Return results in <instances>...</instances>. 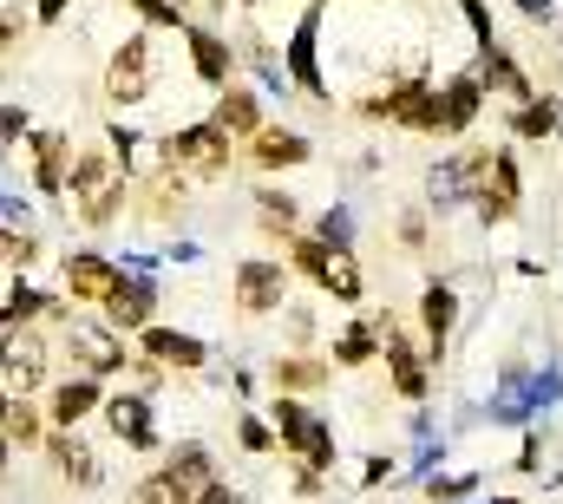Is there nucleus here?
Segmentation results:
<instances>
[{
  "label": "nucleus",
  "instance_id": "47",
  "mask_svg": "<svg viewBox=\"0 0 563 504\" xmlns=\"http://www.w3.org/2000/svg\"><path fill=\"white\" fill-rule=\"evenodd\" d=\"M394 465H400L394 452H367V459H361V472H354V492H374V485H387V479H394Z\"/></svg>",
  "mask_w": 563,
  "mask_h": 504
},
{
  "label": "nucleus",
  "instance_id": "44",
  "mask_svg": "<svg viewBox=\"0 0 563 504\" xmlns=\"http://www.w3.org/2000/svg\"><path fill=\"white\" fill-rule=\"evenodd\" d=\"M459 20L472 26V53H492V46H505V40H498V20H492V7H485V0H459Z\"/></svg>",
  "mask_w": 563,
  "mask_h": 504
},
{
  "label": "nucleus",
  "instance_id": "33",
  "mask_svg": "<svg viewBox=\"0 0 563 504\" xmlns=\"http://www.w3.org/2000/svg\"><path fill=\"white\" fill-rule=\"evenodd\" d=\"M112 177H125V171H119V157H112V144H106V138H99V144H73V171H66V204H79V197L106 190Z\"/></svg>",
  "mask_w": 563,
  "mask_h": 504
},
{
  "label": "nucleus",
  "instance_id": "42",
  "mask_svg": "<svg viewBox=\"0 0 563 504\" xmlns=\"http://www.w3.org/2000/svg\"><path fill=\"white\" fill-rule=\"evenodd\" d=\"M125 7L139 13V26H144V33H170V40H177V33L190 26V13H177L170 0H125Z\"/></svg>",
  "mask_w": 563,
  "mask_h": 504
},
{
  "label": "nucleus",
  "instance_id": "39",
  "mask_svg": "<svg viewBox=\"0 0 563 504\" xmlns=\"http://www.w3.org/2000/svg\"><path fill=\"white\" fill-rule=\"evenodd\" d=\"M394 243H400V255H426L432 250V210H426V204H400V217H394Z\"/></svg>",
  "mask_w": 563,
  "mask_h": 504
},
{
  "label": "nucleus",
  "instance_id": "43",
  "mask_svg": "<svg viewBox=\"0 0 563 504\" xmlns=\"http://www.w3.org/2000/svg\"><path fill=\"white\" fill-rule=\"evenodd\" d=\"M485 492V472H432L426 479V498L445 504V498H478Z\"/></svg>",
  "mask_w": 563,
  "mask_h": 504
},
{
  "label": "nucleus",
  "instance_id": "27",
  "mask_svg": "<svg viewBox=\"0 0 563 504\" xmlns=\"http://www.w3.org/2000/svg\"><path fill=\"white\" fill-rule=\"evenodd\" d=\"M250 217H256V230H263V243H269V250H282L295 230H308L301 197H295L282 177H256V190H250Z\"/></svg>",
  "mask_w": 563,
  "mask_h": 504
},
{
  "label": "nucleus",
  "instance_id": "52",
  "mask_svg": "<svg viewBox=\"0 0 563 504\" xmlns=\"http://www.w3.org/2000/svg\"><path fill=\"white\" fill-rule=\"evenodd\" d=\"M223 386L250 406V399H256V386H263V374H256V368H230V374H223Z\"/></svg>",
  "mask_w": 563,
  "mask_h": 504
},
{
  "label": "nucleus",
  "instance_id": "56",
  "mask_svg": "<svg viewBox=\"0 0 563 504\" xmlns=\"http://www.w3.org/2000/svg\"><path fill=\"white\" fill-rule=\"evenodd\" d=\"M170 7H177V13H190V7H197V0H170Z\"/></svg>",
  "mask_w": 563,
  "mask_h": 504
},
{
  "label": "nucleus",
  "instance_id": "24",
  "mask_svg": "<svg viewBox=\"0 0 563 504\" xmlns=\"http://www.w3.org/2000/svg\"><path fill=\"white\" fill-rule=\"evenodd\" d=\"M321 354L334 361V374H361V368H380V321H374V308H354V315H341V321L328 328Z\"/></svg>",
  "mask_w": 563,
  "mask_h": 504
},
{
  "label": "nucleus",
  "instance_id": "45",
  "mask_svg": "<svg viewBox=\"0 0 563 504\" xmlns=\"http://www.w3.org/2000/svg\"><path fill=\"white\" fill-rule=\"evenodd\" d=\"M26 131H33V112H26L20 99H0V144H7V151H20V144H26Z\"/></svg>",
  "mask_w": 563,
  "mask_h": 504
},
{
  "label": "nucleus",
  "instance_id": "12",
  "mask_svg": "<svg viewBox=\"0 0 563 504\" xmlns=\"http://www.w3.org/2000/svg\"><path fill=\"white\" fill-rule=\"evenodd\" d=\"M73 131L66 125H33L26 131V144L13 151V157H26V197H40V204H66V171H73Z\"/></svg>",
  "mask_w": 563,
  "mask_h": 504
},
{
  "label": "nucleus",
  "instance_id": "28",
  "mask_svg": "<svg viewBox=\"0 0 563 504\" xmlns=\"http://www.w3.org/2000/svg\"><path fill=\"white\" fill-rule=\"evenodd\" d=\"M40 459L59 472V485H73V492H99L106 485V465H99V452L86 446V432H46V446H40Z\"/></svg>",
  "mask_w": 563,
  "mask_h": 504
},
{
  "label": "nucleus",
  "instance_id": "13",
  "mask_svg": "<svg viewBox=\"0 0 563 504\" xmlns=\"http://www.w3.org/2000/svg\"><path fill=\"white\" fill-rule=\"evenodd\" d=\"M518 204H525V157H518V144L505 138V144H492V164H485L472 223H478V230H505V223H518Z\"/></svg>",
  "mask_w": 563,
  "mask_h": 504
},
{
  "label": "nucleus",
  "instance_id": "46",
  "mask_svg": "<svg viewBox=\"0 0 563 504\" xmlns=\"http://www.w3.org/2000/svg\"><path fill=\"white\" fill-rule=\"evenodd\" d=\"M0 223H7V230H40L33 197H20V190H7V184H0Z\"/></svg>",
  "mask_w": 563,
  "mask_h": 504
},
{
  "label": "nucleus",
  "instance_id": "18",
  "mask_svg": "<svg viewBox=\"0 0 563 504\" xmlns=\"http://www.w3.org/2000/svg\"><path fill=\"white\" fill-rule=\"evenodd\" d=\"M177 46H184V59H190V79H197L203 92H223L230 79H243L230 26H210V20H197V13H190V26L177 33Z\"/></svg>",
  "mask_w": 563,
  "mask_h": 504
},
{
  "label": "nucleus",
  "instance_id": "34",
  "mask_svg": "<svg viewBox=\"0 0 563 504\" xmlns=\"http://www.w3.org/2000/svg\"><path fill=\"white\" fill-rule=\"evenodd\" d=\"M157 465H164V472H177L184 485H203V479H217V472H223L210 439H170V446L157 452Z\"/></svg>",
  "mask_w": 563,
  "mask_h": 504
},
{
  "label": "nucleus",
  "instance_id": "15",
  "mask_svg": "<svg viewBox=\"0 0 563 504\" xmlns=\"http://www.w3.org/2000/svg\"><path fill=\"white\" fill-rule=\"evenodd\" d=\"M119 255L112 250H99V243H79V250H66L59 255V295L73 302V308H106L112 302V288H119Z\"/></svg>",
  "mask_w": 563,
  "mask_h": 504
},
{
  "label": "nucleus",
  "instance_id": "10",
  "mask_svg": "<svg viewBox=\"0 0 563 504\" xmlns=\"http://www.w3.org/2000/svg\"><path fill=\"white\" fill-rule=\"evenodd\" d=\"M106 106L112 112H139V106H151V86H157V33H144V26H132L112 53H106Z\"/></svg>",
  "mask_w": 563,
  "mask_h": 504
},
{
  "label": "nucleus",
  "instance_id": "9",
  "mask_svg": "<svg viewBox=\"0 0 563 504\" xmlns=\"http://www.w3.org/2000/svg\"><path fill=\"white\" fill-rule=\"evenodd\" d=\"M295 302V269L282 255H236L230 262V308L236 321H276Z\"/></svg>",
  "mask_w": 563,
  "mask_h": 504
},
{
  "label": "nucleus",
  "instance_id": "25",
  "mask_svg": "<svg viewBox=\"0 0 563 504\" xmlns=\"http://www.w3.org/2000/svg\"><path fill=\"white\" fill-rule=\"evenodd\" d=\"M106 380L92 374H59L46 393H40V406H46V426H59V432H79L86 419H99V406H106Z\"/></svg>",
  "mask_w": 563,
  "mask_h": 504
},
{
  "label": "nucleus",
  "instance_id": "60",
  "mask_svg": "<svg viewBox=\"0 0 563 504\" xmlns=\"http://www.w3.org/2000/svg\"><path fill=\"white\" fill-rule=\"evenodd\" d=\"M558 144H563V125H558Z\"/></svg>",
  "mask_w": 563,
  "mask_h": 504
},
{
  "label": "nucleus",
  "instance_id": "31",
  "mask_svg": "<svg viewBox=\"0 0 563 504\" xmlns=\"http://www.w3.org/2000/svg\"><path fill=\"white\" fill-rule=\"evenodd\" d=\"M558 125H563V99L544 92V86L525 106H505V138L511 144H558Z\"/></svg>",
  "mask_w": 563,
  "mask_h": 504
},
{
  "label": "nucleus",
  "instance_id": "50",
  "mask_svg": "<svg viewBox=\"0 0 563 504\" xmlns=\"http://www.w3.org/2000/svg\"><path fill=\"white\" fill-rule=\"evenodd\" d=\"M197 504H250V498H243V485H230V479L217 472V479L197 485Z\"/></svg>",
  "mask_w": 563,
  "mask_h": 504
},
{
  "label": "nucleus",
  "instance_id": "36",
  "mask_svg": "<svg viewBox=\"0 0 563 504\" xmlns=\"http://www.w3.org/2000/svg\"><path fill=\"white\" fill-rule=\"evenodd\" d=\"M308 237H321V243H334V250L361 255V217H354V204H347V197L321 204V210H314V223H308Z\"/></svg>",
  "mask_w": 563,
  "mask_h": 504
},
{
  "label": "nucleus",
  "instance_id": "38",
  "mask_svg": "<svg viewBox=\"0 0 563 504\" xmlns=\"http://www.w3.org/2000/svg\"><path fill=\"white\" fill-rule=\"evenodd\" d=\"M132 504H197V485H184L177 472H164V465H151L139 485H132Z\"/></svg>",
  "mask_w": 563,
  "mask_h": 504
},
{
  "label": "nucleus",
  "instance_id": "54",
  "mask_svg": "<svg viewBox=\"0 0 563 504\" xmlns=\"http://www.w3.org/2000/svg\"><path fill=\"white\" fill-rule=\"evenodd\" d=\"M13 459H20V452H13V446H7V432H0V479L13 472Z\"/></svg>",
  "mask_w": 563,
  "mask_h": 504
},
{
  "label": "nucleus",
  "instance_id": "49",
  "mask_svg": "<svg viewBox=\"0 0 563 504\" xmlns=\"http://www.w3.org/2000/svg\"><path fill=\"white\" fill-rule=\"evenodd\" d=\"M538 459H544V432L525 426V439H518V452H511V472H538Z\"/></svg>",
  "mask_w": 563,
  "mask_h": 504
},
{
  "label": "nucleus",
  "instance_id": "2",
  "mask_svg": "<svg viewBox=\"0 0 563 504\" xmlns=\"http://www.w3.org/2000/svg\"><path fill=\"white\" fill-rule=\"evenodd\" d=\"M151 164H170L190 184H223V177H236L243 144L230 131H217L210 119H190V125H170V131L151 138Z\"/></svg>",
  "mask_w": 563,
  "mask_h": 504
},
{
  "label": "nucleus",
  "instance_id": "7",
  "mask_svg": "<svg viewBox=\"0 0 563 504\" xmlns=\"http://www.w3.org/2000/svg\"><path fill=\"white\" fill-rule=\"evenodd\" d=\"M374 321H380V368H387V393L394 399H407V406H432V361H426L420 348V328L413 321H400V315H387V308H374Z\"/></svg>",
  "mask_w": 563,
  "mask_h": 504
},
{
  "label": "nucleus",
  "instance_id": "6",
  "mask_svg": "<svg viewBox=\"0 0 563 504\" xmlns=\"http://www.w3.org/2000/svg\"><path fill=\"white\" fill-rule=\"evenodd\" d=\"M321 33H328V0H301V13H295V26H288V40H282V73H288V86H295V99H308V106H321V112H334V79H328V66H321Z\"/></svg>",
  "mask_w": 563,
  "mask_h": 504
},
{
  "label": "nucleus",
  "instance_id": "30",
  "mask_svg": "<svg viewBox=\"0 0 563 504\" xmlns=\"http://www.w3.org/2000/svg\"><path fill=\"white\" fill-rule=\"evenodd\" d=\"M472 73H478V86H485V99H498V106H525V99L538 92V79L525 73V59H518L511 46H492V53H472Z\"/></svg>",
  "mask_w": 563,
  "mask_h": 504
},
{
  "label": "nucleus",
  "instance_id": "51",
  "mask_svg": "<svg viewBox=\"0 0 563 504\" xmlns=\"http://www.w3.org/2000/svg\"><path fill=\"white\" fill-rule=\"evenodd\" d=\"M328 485H334V479H321V472H301V465H295V479H288V498H321Z\"/></svg>",
  "mask_w": 563,
  "mask_h": 504
},
{
  "label": "nucleus",
  "instance_id": "41",
  "mask_svg": "<svg viewBox=\"0 0 563 504\" xmlns=\"http://www.w3.org/2000/svg\"><path fill=\"white\" fill-rule=\"evenodd\" d=\"M276 321H282V348H314V335H321V315L308 302H288Z\"/></svg>",
  "mask_w": 563,
  "mask_h": 504
},
{
  "label": "nucleus",
  "instance_id": "22",
  "mask_svg": "<svg viewBox=\"0 0 563 504\" xmlns=\"http://www.w3.org/2000/svg\"><path fill=\"white\" fill-rule=\"evenodd\" d=\"M485 86H478V73L472 66H459V73H445L439 79V131H432V144H465L472 125L485 119Z\"/></svg>",
  "mask_w": 563,
  "mask_h": 504
},
{
  "label": "nucleus",
  "instance_id": "58",
  "mask_svg": "<svg viewBox=\"0 0 563 504\" xmlns=\"http://www.w3.org/2000/svg\"><path fill=\"white\" fill-rule=\"evenodd\" d=\"M0 92H7V59H0Z\"/></svg>",
  "mask_w": 563,
  "mask_h": 504
},
{
  "label": "nucleus",
  "instance_id": "3",
  "mask_svg": "<svg viewBox=\"0 0 563 504\" xmlns=\"http://www.w3.org/2000/svg\"><path fill=\"white\" fill-rule=\"evenodd\" d=\"M263 413H269V426H276V446L301 465V472L334 479V465H341V439H334V419H328L314 399L269 393V399H263Z\"/></svg>",
  "mask_w": 563,
  "mask_h": 504
},
{
  "label": "nucleus",
  "instance_id": "5",
  "mask_svg": "<svg viewBox=\"0 0 563 504\" xmlns=\"http://www.w3.org/2000/svg\"><path fill=\"white\" fill-rule=\"evenodd\" d=\"M53 354H66L73 361V374H92V380H125L132 374V341L106 321V315H92V308H73L59 328H53Z\"/></svg>",
  "mask_w": 563,
  "mask_h": 504
},
{
  "label": "nucleus",
  "instance_id": "21",
  "mask_svg": "<svg viewBox=\"0 0 563 504\" xmlns=\"http://www.w3.org/2000/svg\"><path fill=\"white\" fill-rule=\"evenodd\" d=\"M321 151H314V138L301 125H269L256 131V138H243V164L256 171V177H288V171H308Z\"/></svg>",
  "mask_w": 563,
  "mask_h": 504
},
{
  "label": "nucleus",
  "instance_id": "23",
  "mask_svg": "<svg viewBox=\"0 0 563 504\" xmlns=\"http://www.w3.org/2000/svg\"><path fill=\"white\" fill-rule=\"evenodd\" d=\"M263 380H269V393L321 399V393L334 386V361H328L321 348H276V354L263 361Z\"/></svg>",
  "mask_w": 563,
  "mask_h": 504
},
{
  "label": "nucleus",
  "instance_id": "32",
  "mask_svg": "<svg viewBox=\"0 0 563 504\" xmlns=\"http://www.w3.org/2000/svg\"><path fill=\"white\" fill-rule=\"evenodd\" d=\"M73 210V223L86 230V237H106V230H119L125 217H132V177H112L106 190H92V197H79V204H66Z\"/></svg>",
  "mask_w": 563,
  "mask_h": 504
},
{
  "label": "nucleus",
  "instance_id": "8",
  "mask_svg": "<svg viewBox=\"0 0 563 504\" xmlns=\"http://www.w3.org/2000/svg\"><path fill=\"white\" fill-rule=\"evenodd\" d=\"M485 164H492V144H452V151H439V164H426V210L445 223V217H459V210H472L478 204V184H485Z\"/></svg>",
  "mask_w": 563,
  "mask_h": 504
},
{
  "label": "nucleus",
  "instance_id": "48",
  "mask_svg": "<svg viewBox=\"0 0 563 504\" xmlns=\"http://www.w3.org/2000/svg\"><path fill=\"white\" fill-rule=\"evenodd\" d=\"M157 255H164V269H197V262H203V243H197V237H170Z\"/></svg>",
  "mask_w": 563,
  "mask_h": 504
},
{
  "label": "nucleus",
  "instance_id": "40",
  "mask_svg": "<svg viewBox=\"0 0 563 504\" xmlns=\"http://www.w3.org/2000/svg\"><path fill=\"white\" fill-rule=\"evenodd\" d=\"M46 255V237L40 230H7L0 223V269H33Z\"/></svg>",
  "mask_w": 563,
  "mask_h": 504
},
{
  "label": "nucleus",
  "instance_id": "14",
  "mask_svg": "<svg viewBox=\"0 0 563 504\" xmlns=\"http://www.w3.org/2000/svg\"><path fill=\"white\" fill-rule=\"evenodd\" d=\"M132 354L157 361L170 380H197V374H210V361H217V348L197 328H170V321H151L144 335H132Z\"/></svg>",
  "mask_w": 563,
  "mask_h": 504
},
{
  "label": "nucleus",
  "instance_id": "11",
  "mask_svg": "<svg viewBox=\"0 0 563 504\" xmlns=\"http://www.w3.org/2000/svg\"><path fill=\"white\" fill-rule=\"evenodd\" d=\"M465 321V295H459V275H426L420 302H413V328H420V348L432 361V374L452 361V335Z\"/></svg>",
  "mask_w": 563,
  "mask_h": 504
},
{
  "label": "nucleus",
  "instance_id": "55",
  "mask_svg": "<svg viewBox=\"0 0 563 504\" xmlns=\"http://www.w3.org/2000/svg\"><path fill=\"white\" fill-rule=\"evenodd\" d=\"M7 399H13V393H0V426H7Z\"/></svg>",
  "mask_w": 563,
  "mask_h": 504
},
{
  "label": "nucleus",
  "instance_id": "20",
  "mask_svg": "<svg viewBox=\"0 0 563 504\" xmlns=\"http://www.w3.org/2000/svg\"><path fill=\"white\" fill-rule=\"evenodd\" d=\"M66 315H73V302H66L59 288L33 282L26 269L7 275V295H0V328H7V335H13V328H59Z\"/></svg>",
  "mask_w": 563,
  "mask_h": 504
},
{
  "label": "nucleus",
  "instance_id": "57",
  "mask_svg": "<svg viewBox=\"0 0 563 504\" xmlns=\"http://www.w3.org/2000/svg\"><path fill=\"white\" fill-rule=\"evenodd\" d=\"M445 504H485V498H445Z\"/></svg>",
  "mask_w": 563,
  "mask_h": 504
},
{
  "label": "nucleus",
  "instance_id": "26",
  "mask_svg": "<svg viewBox=\"0 0 563 504\" xmlns=\"http://www.w3.org/2000/svg\"><path fill=\"white\" fill-rule=\"evenodd\" d=\"M157 308H164V282H157V275H139V269H125L119 288H112V302H106L99 315L132 341V335H144V328L157 321Z\"/></svg>",
  "mask_w": 563,
  "mask_h": 504
},
{
  "label": "nucleus",
  "instance_id": "37",
  "mask_svg": "<svg viewBox=\"0 0 563 504\" xmlns=\"http://www.w3.org/2000/svg\"><path fill=\"white\" fill-rule=\"evenodd\" d=\"M236 446L250 452V459H276V426H269V413L263 406H236Z\"/></svg>",
  "mask_w": 563,
  "mask_h": 504
},
{
  "label": "nucleus",
  "instance_id": "17",
  "mask_svg": "<svg viewBox=\"0 0 563 504\" xmlns=\"http://www.w3.org/2000/svg\"><path fill=\"white\" fill-rule=\"evenodd\" d=\"M99 426H106L125 452H139V459L164 452V432H157V399H151V393H139V386H112V393H106V406H99Z\"/></svg>",
  "mask_w": 563,
  "mask_h": 504
},
{
  "label": "nucleus",
  "instance_id": "19",
  "mask_svg": "<svg viewBox=\"0 0 563 504\" xmlns=\"http://www.w3.org/2000/svg\"><path fill=\"white\" fill-rule=\"evenodd\" d=\"M46 386H53V328H13L7 361H0V393L40 399Z\"/></svg>",
  "mask_w": 563,
  "mask_h": 504
},
{
  "label": "nucleus",
  "instance_id": "59",
  "mask_svg": "<svg viewBox=\"0 0 563 504\" xmlns=\"http://www.w3.org/2000/svg\"><path fill=\"white\" fill-rule=\"evenodd\" d=\"M0 361H7V328H0Z\"/></svg>",
  "mask_w": 563,
  "mask_h": 504
},
{
  "label": "nucleus",
  "instance_id": "16",
  "mask_svg": "<svg viewBox=\"0 0 563 504\" xmlns=\"http://www.w3.org/2000/svg\"><path fill=\"white\" fill-rule=\"evenodd\" d=\"M190 197H197V184L170 164H151V171L132 177V217L151 223V230H177L190 217Z\"/></svg>",
  "mask_w": 563,
  "mask_h": 504
},
{
  "label": "nucleus",
  "instance_id": "29",
  "mask_svg": "<svg viewBox=\"0 0 563 504\" xmlns=\"http://www.w3.org/2000/svg\"><path fill=\"white\" fill-rule=\"evenodd\" d=\"M203 119H210L217 131H230V138L243 144V138H256V131L269 125V99H263L250 79H230L223 92H210V112H203Z\"/></svg>",
  "mask_w": 563,
  "mask_h": 504
},
{
  "label": "nucleus",
  "instance_id": "1",
  "mask_svg": "<svg viewBox=\"0 0 563 504\" xmlns=\"http://www.w3.org/2000/svg\"><path fill=\"white\" fill-rule=\"evenodd\" d=\"M282 262L295 269V282H308V288H314L321 302H334L341 315H354V308L367 302V262L354 250H334V243L295 230V237L282 243Z\"/></svg>",
  "mask_w": 563,
  "mask_h": 504
},
{
  "label": "nucleus",
  "instance_id": "53",
  "mask_svg": "<svg viewBox=\"0 0 563 504\" xmlns=\"http://www.w3.org/2000/svg\"><path fill=\"white\" fill-rule=\"evenodd\" d=\"M79 0H33V26H59Z\"/></svg>",
  "mask_w": 563,
  "mask_h": 504
},
{
  "label": "nucleus",
  "instance_id": "4",
  "mask_svg": "<svg viewBox=\"0 0 563 504\" xmlns=\"http://www.w3.org/2000/svg\"><path fill=\"white\" fill-rule=\"evenodd\" d=\"M563 406V368L558 361H511L492 380V399H485V419L492 426H538L544 413Z\"/></svg>",
  "mask_w": 563,
  "mask_h": 504
},
{
  "label": "nucleus",
  "instance_id": "35",
  "mask_svg": "<svg viewBox=\"0 0 563 504\" xmlns=\"http://www.w3.org/2000/svg\"><path fill=\"white\" fill-rule=\"evenodd\" d=\"M0 432H7V446H13V452H40L53 426H46V406H40V399H20V393H13V399H7V426H0Z\"/></svg>",
  "mask_w": 563,
  "mask_h": 504
}]
</instances>
